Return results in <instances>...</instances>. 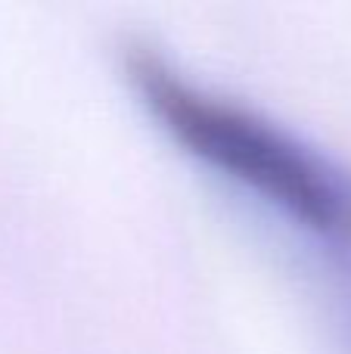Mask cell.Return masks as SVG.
Returning <instances> with one entry per match:
<instances>
[{
	"instance_id": "6da1fadb",
	"label": "cell",
	"mask_w": 351,
	"mask_h": 354,
	"mask_svg": "<svg viewBox=\"0 0 351 354\" xmlns=\"http://www.w3.org/2000/svg\"><path fill=\"white\" fill-rule=\"evenodd\" d=\"M131 84L162 128L209 168L234 177L323 239L351 308V171L274 122L193 84L149 44L124 56Z\"/></svg>"
}]
</instances>
